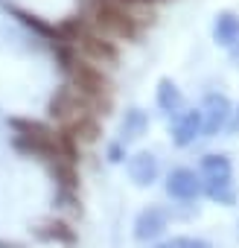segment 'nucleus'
I'll return each instance as SVG.
<instances>
[{
	"instance_id": "16",
	"label": "nucleus",
	"mask_w": 239,
	"mask_h": 248,
	"mask_svg": "<svg viewBox=\"0 0 239 248\" xmlns=\"http://www.w3.org/2000/svg\"><path fill=\"white\" fill-rule=\"evenodd\" d=\"M79 143H93L96 138H99V123H96V117H82V120H76L73 126H64Z\"/></svg>"
},
{
	"instance_id": "8",
	"label": "nucleus",
	"mask_w": 239,
	"mask_h": 248,
	"mask_svg": "<svg viewBox=\"0 0 239 248\" xmlns=\"http://www.w3.org/2000/svg\"><path fill=\"white\" fill-rule=\"evenodd\" d=\"M166 210L164 207H146V210H140V216L134 219V236L137 239H155L164 228H166Z\"/></svg>"
},
{
	"instance_id": "1",
	"label": "nucleus",
	"mask_w": 239,
	"mask_h": 248,
	"mask_svg": "<svg viewBox=\"0 0 239 248\" xmlns=\"http://www.w3.org/2000/svg\"><path fill=\"white\" fill-rule=\"evenodd\" d=\"M88 24L108 35V38H137L143 30V18L132 12V6L120 3V0H90V9H88Z\"/></svg>"
},
{
	"instance_id": "11",
	"label": "nucleus",
	"mask_w": 239,
	"mask_h": 248,
	"mask_svg": "<svg viewBox=\"0 0 239 248\" xmlns=\"http://www.w3.org/2000/svg\"><path fill=\"white\" fill-rule=\"evenodd\" d=\"M158 108L166 114H181L184 108V93L178 91V85L172 79H161L158 82Z\"/></svg>"
},
{
	"instance_id": "4",
	"label": "nucleus",
	"mask_w": 239,
	"mask_h": 248,
	"mask_svg": "<svg viewBox=\"0 0 239 248\" xmlns=\"http://www.w3.org/2000/svg\"><path fill=\"white\" fill-rule=\"evenodd\" d=\"M201 117H204V135L213 138L222 129H227V123L233 117V105L224 93H207L201 102Z\"/></svg>"
},
{
	"instance_id": "5",
	"label": "nucleus",
	"mask_w": 239,
	"mask_h": 248,
	"mask_svg": "<svg viewBox=\"0 0 239 248\" xmlns=\"http://www.w3.org/2000/svg\"><path fill=\"white\" fill-rule=\"evenodd\" d=\"M204 190V181L195 170H172L169 178H166V193L178 202H193L198 193Z\"/></svg>"
},
{
	"instance_id": "2",
	"label": "nucleus",
	"mask_w": 239,
	"mask_h": 248,
	"mask_svg": "<svg viewBox=\"0 0 239 248\" xmlns=\"http://www.w3.org/2000/svg\"><path fill=\"white\" fill-rule=\"evenodd\" d=\"M12 146L24 155H32V158H41L47 164L53 161H61V152H59V132H53L44 123H35V120H12Z\"/></svg>"
},
{
	"instance_id": "18",
	"label": "nucleus",
	"mask_w": 239,
	"mask_h": 248,
	"mask_svg": "<svg viewBox=\"0 0 239 248\" xmlns=\"http://www.w3.org/2000/svg\"><path fill=\"white\" fill-rule=\"evenodd\" d=\"M123 158H126V152H123V143H111V146H108V161L120 164Z\"/></svg>"
},
{
	"instance_id": "13",
	"label": "nucleus",
	"mask_w": 239,
	"mask_h": 248,
	"mask_svg": "<svg viewBox=\"0 0 239 248\" xmlns=\"http://www.w3.org/2000/svg\"><path fill=\"white\" fill-rule=\"evenodd\" d=\"M233 167L227 155H204L201 158V181H216V178H230Z\"/></svg>"
},
{
	"instance_id": "14",
	"label": "nucleus",
	"mask_w": 239,
	"mask_h": 248,
	"mask_svg": "<svg viewBox=\"0 0 239 248\" xmlns=\"http://www.w3.org/2000/svg\"><path fill=\"white\" fill-rule=\"evenodd\" d=\"M146 126H149L146 111L132 108V111H126V117H123V126H120V138H123V143H129V140L140 138V135L146 132Z\"/></svg>"
},
{
	"instance_id": "17",
	"label": "nucleus",
	"mask_w": 239,
	"mask_h": 248,
	"mask_svg": "<svg viewBox=\"0 0 239 248\" xmlns=\"http://www.w3.org/2000/svg\"><path fill=\"white\" fill-rule=\"evenodd\" d=\"M169 248H213L207 239H195V236H175L169 242Z\"/></svg>"
},
{
	"instance_id": "3",
	"label": "nucleus",
	"mask_w": 239,
	"mask_h": 248,
	"mask_svg": "<svg viewBox=\"0 0 239 248\" xmlns=\"http://www.w3.org/2000/svg\"><path fill=\"white\" fill-rule=\"evenodd\" d=\"M76 50H79L88 62H93V64H114V62L120 59L117 41L108 38V35H102V32H96L90 24H88V30L76 38Z\"/></svg>"
},
{
	"instance_id": "9",
	"label": "nucleus",
	"mask_w": 239,
	"mask_h": 248,
	"mask_svg": "<svg viewBox=\"0 0 239 248\" xmlns=\"http://www.w3.org/2000/svg\"><path fill=\"white\" fill-rule=\"evenodd\" d=\"M213 38L222 47H236L239 44V15L219 12L216 21H213Z\"/></svg>"
},
{
	"instance_id": "10",
	"label": "nucleus",
	"mask_w": 239,
	"mask_h": 248,
	"mask_svg": "<svg viewBox=\"0 0 239 248\" xmlns=\"http://www.w3.org/2000/svg\"><path fill=\"white\" fill-rule=\"evenodd\" d=\"M12 15L24 24V27H30L32 32H38L41 38H47L50 41V47L56 44V41H64L61 38V32H59V27H53V24H47V21H41L38 15H32V12H24V9H12Z\"/></svg>"
},
{
	"instance_id": "15",
	"label": "nucleus",
	"mask_w": 239,
	"mask_h": 248,
	"mask_svg": "<svg viewBox=\"0 0 239 248\" xmlns=\"http://www.w3.org/2000/svg\"><path fill=\"white\" fill-rule=\"evenodd\" d=\"M204 193L207 199L219 202V204H233L236 202V187H233V175L230 178H216V181H204Z\"/></svg>"
},
{
	"instance_id": "6",
	"label": "nucleus",
	"mask_w": 239,
	"mask_h": 248,
	"mask_svg": "<svg viewBox=\"0 0 239 248\" xmlns=\"http://www.w3.org/2000/svg\"><path fill=\"white\" fill-rule=\"evenodd\" d=\"M204 132V117H201V108L195 111H181L172 123V143L175 146H190L198 135Z\"/></svg>"
},
{
	"instance_id": "22",
	"label": "nucleus",
	"mask_w": 239,
	"mask_h": 248,
	"mask_svg": "<svg viewBox=\"0 0 239 248\" xmlns=\"http://www.w3.org/2000/svg\"><path fill=\"white\" fill-rule=\"evenodd\" d=\"M155 248H169V245H155Z\"/></svg>"
},
{
	"instance_id": "7",
	"label": "nucleus",
	"mask_w": 239,
	"mask_h": 248,
	"mask_svg": "<svg viewBox=\"0 0 239 248\" xmlns=\"http://www.w3.org/2000/svg\"><path fill=\"white\" fill-rule=\"evenodd\" d=\"M158 172H161V167H158V158L152 152H137L129 158V178L137 187H149L158 178Z\"/></svg>"
},
{
	"instance_id": "12",
	"label": "nucleus",
	"mask_w": 239,
	"mask_h": 248,
	"mask_svg": "<svg viewBox=\"0 0 239 248\" xmlns=\"http://www.w3.org/2000/svg\"><path fill=\"white\" fill-rule=\"evenodd\" d=\"M35 236H38V239H44V242H64V245L76 242L73 228H70V225H64V222H56V219L41 222V225L35 228Z\"/></svg>"
},
{
	"instance_id": "21",
	"label": "nucleus",
	"mask_w": 239,
	"mask_h": 248,
	"mask_svg": "<svg viewBox=\"0 0 239 248\" xmlns=\"http://www.w3.org/2000/svg\"><path fill=\"white\" fill-rule=\"evenodd\" d=\"M230 56H233V59L239 62V44H236V47H230Z\"/></svg>"
},
{
	"instance_id": "19",
	"label": "nucleus",
	"mask_w": 239,
	"mask_h": 248,
	"mask_svg": "<svg viewBox=\"0 0 239 248\" xmlns=\"http://www.w3.org/2000/svg\"><path fill=\"white\" fill-rule=\"evenodd\" d=\"M227 129H230V132H239V108L233 111V117H230V123H227Z\"/></svg>"
},
{
	"instance_id": "20",
	"label": "nucleus",
	"mask_w": 239,
	"mask_h": 248,
	"mask_svg": "<svg viewBox=\"0 0 239 248\" xmlns=\"http://www.w3.org/2000/svg\"><path fill=\"white\" fill-rule=\"evenodd\" d=\"M120 3H126V6H149L152 0H120Z\"/></svg>"
}]
</instances>
